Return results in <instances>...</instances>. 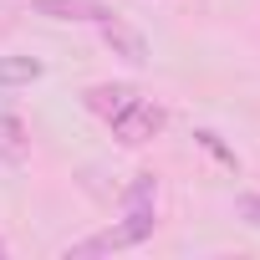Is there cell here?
<instances>
[{
  "label": "cell",
  "mask_w": 260,
  "mask_h": 260,
  "mask_svg": "<svg viewBox=\"0 0 260 260\" xmlns=\"http://www.w3.org/2000/svg\"><path fill=\"white\" fill-rule=\"evenodd\" d=\"M31 16H46V21H87V26H102L112 16V6L102 0H31Z\"/></svg>",
  "instance_id": "obj_4"
},
{
  "label": "cell",
  "mask_w": 260,
  "mask_h": 260,
  "mask_svg": "<svg viewBox=\"0 0 260 260\" xmlns=\"http://www.w3.org/2000/svg\"><path fill=\"white\" fill-rule=\"evenodd\" d=\"M41 56H0V87H31L41 82Z\"/></svg>",
  "instance_id": "obj_7"
},
{
  "label": "cell",
  "mask_w": 260,
  "mask_h": 260,
  "mask_svg": "<svg viewBox=\"0 0 260 260\" xmlns=\"http://www.w3.org/2000/svg\"><path fill=\"white\" fill-rule=\"evenodd\" d=\"M194 143H199V148H209V153H214V158H219L224 169H240L235 148H224V143H219V133H214V127H199V133H194Z\"/></svg>",
  "instance_id": "obj_9"
},
{
  "label": "cell",
  "mask_w": 260,
  "mask_h": 260,
  "mask_svg": "<svg viewBox=\"0 0 260 260\" xmlns=\"http://www.w3.org/2000/svg\"><path fill=\"white\" fill-rule=\"evenodd\" d=\"M235 214H240L250 230H260V194H255V189H250V194H240V199H235Z\"/></svg>",
  "instance_id": "obj_10"
},
{
  "label": "cell",
  "mask_w": 260,
  "mask_h": 260,
  "mask_svg": "<svg viewBox=\"0 0 260 260\" xmlns=\"http://www.w3.org/2000/svg\"><path fill=\"white\" fill-rule=\"evenodd\" d=\"M164 122H169V112H164L153 97H133L122 112H112V117H107L112 138H117L122 148H143V143H153V138L164 133Z\"/></svg>",
  "instance_id": "obj_1"
},
{
  "label": "cell",
  "mask_w": 260,
  "mask_h": 260,
  "mask_svg": "<svg viewBox=\"0 0 260 260\" xmlns=\"http://www.w3.org/2000/svg\"><path fill=\"white\" fill-rule=\"evenodd\" d=\"M153 224H158L153 209H122V224H112V230H102V235L72 245L67 260H77V255H107V250H133V245H143V240L153 235Z\"/></svg>",
  "instance_id": "obj_2"
},
{
  "label": "cell",
  "mask_w": 260,
  "mask_h": 260,
  "mask_svg": "<svg viewBox=\"0 0 260 260\" xmlns=\"http://www.w3.org/2000/svg\"><path fill=\"white\" fill-rule=\"evenodd\" d=\"M97 31H102V46H107L112 56H122L127 67H148V61H153V51H148V36H143L138 26H127V21L107 16Z\"/></svg>",
  "instance_id": "obj_3"
},
{
  "label": "cell",
  "mask_w": 260,
  "mask_h": 260,
  "mask_svg": "<svg viewBox=\"0 0 260 260\" xmlns=\"http://www.w3.org/2000/svg\"><path fill=\"white\" fill-rule=\"evenodd\" d=\"M6 255H11V245H6V235H0V260H6Z\"/></svg>",
  "instance_id": "obj_11"
},
{
  "label": "cell",
  "mask_w": 260,
  "mask_h": 260,
  "mask_svg": "<svg viewBox=\"0 0 260 260\" xmlns=\"http://www.w3.org/2000/svg\"><path fill=\"white\" fill-rule=\"evenodd\" d=\"M31 158V133L16 112H0V164H26Z\"/></svg>",
  "instance_id": "obj_5"
},
{
  "label": "cell",
  "mask_w": 260,
  "mask_h": 260,
  "mask_svg": "<svg viewBox=\"0 0 260 260\" xmlns=\"http://www.w3.org/2000/svg\"><path fill=\"white\" fill-rule=\"evenodd\" d=\"M133 97H138V92H133V87H122V82H97V87H87V92H82V102H87L102 122H107L112 112H122Z\"/></svg>",
  "instance_id": "obj_6"
},
{
  "label": "cell",
  "mask_w": 260,
  "mask_h": 260,
  "mask_svg": "<svg viewBox=\"0 0 260 260\" xmlns=\"http://www.w3.org/2000/svg\"><path fill=\"white\" fill-rule=\"evenodd\" d=\"M158 204V174H133V184H127V194H122V209H153Z\"/></svg>",
  "instance_id": "obj_8"
}]
</instances>
